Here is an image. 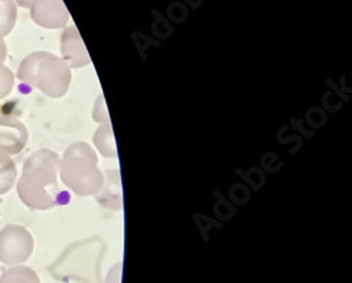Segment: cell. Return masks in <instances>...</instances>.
Masks as SVG:
<instances>
[{"label":"cell","instance_id":"cell-3","mask_svg":"<svg viewBox=\"0 0 352 283\" xmlns=\"http://www.w3.org/2000/svg\"><path fill=\"white\" fill-rule=\"evenodd\" d=\"M63 182L79 196H92L102 190L104 179L98 166V155L86 143L68 147L61 162Z\"/></svg>","mask_w":352,"mask_h":283},{"label":"cell","instance_id":"cell-12","mask_svg":"<svg viewBox=\"0 0 352 283\" xmlns=\"http://www.w3.org/2000/svg\"><path fill=\"white\" fill-rule=\"evenodd\" d=\"M13 87H14L13 72L3 64H0V100L12 93Z\"/></svg>","mask_w":352,"mask_h":283},{"label":"cell","instance_id":"cell-7","mask_svg":"<svg viewBox=\"0 0 352 283\" xmlns=\"http://www.w3.org/2000/svg\"><path fill=\"white\" fill-rule=\"evenodd\" d=\"M61 52L63 60L71 68H82L91 63L89 54H87L79 32L75 27L65 28L61 38Z\"/></svg>","mask_w":352,"mask_h":283},{"label":"cell","instance_id":"cell-1","mask_svg":"<svg viewBox=\"0 0 352 283\" xmlns=\"http://www.w3.org/2000/svg\"><path fill=\"white\" fill-rule=\"evenodd\" d=\"M60 157L51 150L43 148L27 158L23 174L17 181V193L21 202L32 210H50L58 205L60 186Z\"/></svg>","mask_w":352,"mask_h":283},{"label":"cell","instance_id":"cell-15","mask_svg":"<svg viewBox=\"0 0 352 283\" xmlns=\"http://www.w3.org/2000/svg\"><path fill=\"white\" fill-rule=\"evenodd\" d=\"M8 58V45L3 38H0V64H3Z\"/></svg>","mask_w":352,"mask_h":283},{"label":"cell","instance_id":"cell-10","mask_svg":"<svg viewBox=\"0 0 352 283\" xmlns=\"http://www.w3.org/2000/svg\"><path fill=\"white\" fill-rule=\"evenodd\" d=\"M17 20V6L13 0H0V38L9 36Z\"/></svg>","mask_w":352,"mask_h":283},{"label":"cell","instance_id":"cell-8","mask_svg":"<svg viewBox=\"0 0 352 283\" xmlns=\"http://www.w3.org/2000/svg\"><path fill=\"white\" fill-rule=\"evenodd\" d=\"M16 162L6 152L0 151V194L8 193L16 183Z\"/></svg>","mask_w":352,"mask_h":283},{"label":"cell","instance_id":"cell-4","mask_svg":"<svg viewBox=\"0 0 352 283\" xmlns=\"http://www.w3.org/2000/svg\"><path fill=\"white\" fill-rule=\"evenodd\" d=\"M34 240L21 225L9 224L0 231V262L8 267H17L33 256Z\"/></svg>","mask_w":352,"mask_h":283},{"label":"cell","instance_id":"cell-16","mask_svg":"<svg viewBox=\"0 0 352 283\" xmlns=\"http://www.w3.org/2000/svg\"><path fill=\"white\" fill-rule=\"evenodd\" d=\"M16 2L21 8H25V9L28 8V9H30V6H32V3L34 2V0H16Z\"/></svg>","mask_w":352,"mask_h":283},{"label":"cell","instance_id":"cell-2","mask_svg":"<svg viewBox=\"0 0 352 283\" xmlns=\"http://www.w3.org/2000/svg\"><path fill=\"white\" fill-rule=\"evenodd\" d=\"M17 78L23 84L37 88L45 96L63 98L71 84V67L54 54L37 51L21 61Z\"/></svg>","mask_w":352,"mask_h":283},{"label":"cell","instance_id":"cell-9","mask_svg":"<svg viewBox=\"0 0 352 283\" xmlns=\"http://www.w3.org/2000/svg\"><path fill=\"white\" fill-rule=\"evenodd\" d=\"M0 283H41L38 275L28 267L17 265L9 268L0 278Z\"/></svg>","mask_w":352,"mask_h":283},{"label":"cell","instance_id":"cell-5","mask_svg":"<svg viewBox=\"0 0 352 283\" xmlns=\"http://www.w3.org/2000/svg\"><path fill=\"white\" fill-rule=\"evenodd\" d=\"M32 19L45 28H61L69 20L63 0H34L30 6Z\"/></svg>","mask_w":352,"mask_h":283},{"label":"cell","instance_id":"cell-14","mask_svg":"<svg viewBox=\"0 0 352 283\" xmlns=\"http://www.w3.org/2000/svg\"><path fill=\"white\" fill-rule=\"evenodd\" d=\"M104 283H122V264H116L106 278Z\"/></svg>","mask_w":352,"mask_h":283},{"label":"cell","instance_id":"cell-6","mask_svg":"<svg viewBox=\"0 0 352 283\" xmlns=\"http://www.w3.org/2000/svg\"><path fill=\"white\" fill-rule=\"evenodd\" d=\"M28 141L25 126L14 117H0V151L16 155L23 151Z\"/></svg>","mask_w":352,"mask_h":283},{"label":"cell","instance_id":"cell-11","mask_svg":"<svg viewBox=\"0 0 352 283\" xmlns=\"http://www.w3.org/2000/svg\"><path fill=\"white\" fill-rule=\"evenodd\" d=\"M95 144L99 148L100 154L104 157H116L117 155V150H116V143H114V135H113V130L111 126L103 124L98 128L96 134H95Z\"/></svg>","mask_w":352,"mask_h":283},{"label":"cell","instance_id":"cell-13","mask_svg":"<svg viewBox=\"0 0 352 283\" xmlns=\"http://www.w3.org/2000/svg\"><path fill=\"white\" fill-rule=\"evenodd\" d=\"M94 119L98 123H104V124L109 123L107 107H106L103 96H100V99H98V102H96V106H95V110H94Z\"/></svg>","mask_w":352,"mask_h":283}]
</instances>
